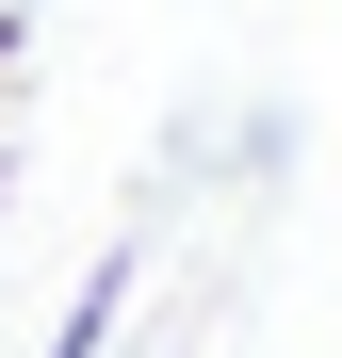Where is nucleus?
<instances>
[{
  "label": "nucleus",
  "instance_id": "f257e3e1",
  "mask_svg": "<svg viewBox=\"0 0 342 358\" xmlns=\"http://www.w3.org/2000/svg\"><path fill=\"white\" fill-rule=\"evenodd\" d=\"M114 293H131V261H98V277L66 293V326H49V358H114Z\"/></svg>",
  "mask_w": 342,
  "mask_h": 358
}]
</instances>
